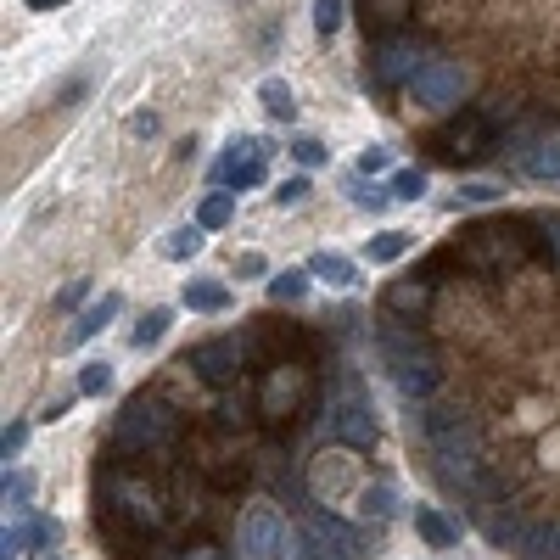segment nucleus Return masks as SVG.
I'll return each instance as SVG.
<instances>
[{"label": "nucleus", "mask_w": 560, "mask_h": 560, "mask_svg": "<svg viewBox=\"0 0 560 560\" xmlns=\"http://www.w3.org/2000/svg\"><path fill=\"white\" fill-rule=\"evenodd\" d=\"M381 359H387L398 392H409V398H426V392H437V381H443L437 359L420 348L409 331H381Z\"/></svg>", "instance_id": "1"}, {"label": "nucleus", "mask_w": 560, "mask_h": 560, "mask_svg": "<svg viewBox=\"0 0 560 560\" xmlns=\"http://www.w3.org/2000/svg\"><path fill=\"white\" fill-rule=\"evenodd\" d=\"M236 538H241V555L247 560H297V532L269 504H247Z\"/></svg>", "instance_id": "2"}, {"label": "nucleus", "mask_w": 560, "mask_h": 560, "mask_svg": "<svg viewBox=\"0 0 560 560\" xmlns=\"http://www.w3.org/2000/svg\"><path fill=\"white\" fill-rule=\"evenodd\" d=\"M426 432H432V448H437V460H443L448 476L476 471V432H471V420H465L460 409H437V415L426 420Z\"/></svg>", "instance_id": "3"}, {"label": "nucleus", "mask_w": 560, "mask_h": 560, "mask_svg": "<svg viewBox=\"0 0 560 560\" xmlns=\"http://www.w3.org/2000/svg\"><path fill=\"white\" fill-rule=\"evenodd\" d=\"M415 101L420 107H432V112H448V107H460L465 101V90H471V73L460 68V62H443V56H432L426 68L415 73Z\"/></svg>", "instance_id": "4"}, {"label": "nucleus", "mask_w": 560, "mask_h": 560, "mask_svg": "<svg viewBox=\"0 0 560 560\" xmlns=\"http://www.w3.org/2000/svg\"><path fill=\"white\" fill-rule=\"evenodd\" d=\"M174 437V415H168V404H157V398H135V404H124V415H118V443L124 448H157Z\"/></svg>", "instance_id": "5"}, {"label": "nucleus", "mask_w": 560, "mask_h": 560, "mask_svg": "<svg viewBox=\"0 0 560 560\" xmlns=\"http://www.w3.org/2000/svg\"><path fill=\"white\" fill-rule=\"evenodd\" d=\"M303 555L308 560H359V538L348 532V521L314 510V516L303 521Z\"/></svg>", "instance_id": "6"}, {"label": "nucleus", "mask_w": 560, "mask_h": 560, "mask_svg": "<svg viewBox=\"0 0 560 560\" xmlns=\"http://www.w3.org/2000/svg\"><path fill=\"white\" fill-rule=\"evenodd\" d=\"M325 432L336 437V443L342 448H376V420H370V409L359 404V398H348V392H342V398H331V409H325Z\"/></svg>", "instance_id": "7"}, {"label": "nucleus", "mask_w": 560, "mask_h": 560, "mask_svg": "<svg viewBox=\"0 0 560 560\" xmlns=\"http://www.w3.org/2000/svg\"><path fill=\"white\" fill-rule=\"evenodd\" d=\"M426 62H432V56L420 51L409 34H392V40H381L376 56H370V68H376L381 84H415V73L426 68Z\"/></svg>", "instance_id": "8"}, {"label": "nucleus", "mask_w": 560, "mask_h": 560, "mask_svg": "<svg viewBox=\"0 0 560 560\" xmlns=\"http://www.w3.org/2000/svg\"><path fill=\"white\" fill-rule=\"evenodd\" d=\"M213 180H219L224 191H247V185H258L264 180V146H258L252 135L230 140V152H224V163L213 168Z\"/></svg>", "instance_id": "9"}, {"label": "nucleus", "mask_w": 560, "mask_h": 560, "mask_svg": "<svg viewBox=\"0 0 560 560\" xmlns=\"http://www.w3.org/2000/svg\"><path fill=\"white\" fill-rule=\"evenodd\" d=\"M437 146H443L448 157H476L493 146V118L488 112H465L460 124H448L443 135H437Z\"/></svg>", "instance_id": "10"}, {"label": "nucleus", "mask_w": 560, "mask_h": 560, "mask_svg": "<svg viewBox=\"0 0 560 560\" xmlns=\"http://www.w3.org/2000/svg\"><path fill=\"white\" fill-rule=\"evenodd\" d=\"M521 174H527V180H544V185H560V135L532 140L527 152H521Z\"/></svg>", "instance_id": "11"}, {"label": "nucleus", "mask_w": 560, "mask_h": 560, "mask_svg": "<svg viewBox=\"0 0 560 560\" xmlns=\"http://www.w3.org/2000/svg\"><path fill=\"white\" fill-rule=\"evenodd\" d=\"M196 370L208 381H230L241 370V348L236 342H202V348H196Z\"/></svg>", "instance_id": "12"}, {"label": "nucleus", "mask_w": 560, "mask_h": 560, "mask_svg": "<svg viewBox=\"0 0 560 560\" xmlns=\"http://www.w3.org/2000/svg\"><path fill=\"white\" fill-rule=\"evenodd\" d=\"M62 538V527H56L51 516H34V521H23V527H6V560L17 555V549H28V544H56Z\"/></svg>", "instance_id": "13"}, {"label": "nucleus", "mask_w": 560, "mask_h": 560, "mask_svg": "<svg viewBox=\"0 0 560 560\" xmlns=\"http://www.w3.org/2000/svg\"><path fill=\"white\" fill-rule=\"evenodd\" d=\"M185 308L191 314H224L230 308V286L224 280H191L185 286Z\"/></svg>", "instance_id": "14"}, {"label": "nucleus", "mask_w": 560, "mask_h": 560, "mask_svg": "<svg viewBox=\"0 0 560 560\" xmlns=\"http://www.w3.org/2000/svg\"><path fill=\"white\" fill-rule=\"evenodd\" d=\"M112 314H118V297H101V303L96 308H84V314H79V320H73V331H68V348H79V342H90V336H96L101 331V325H107L112 320Z\"/></svg>", "instance_id": "15"}, {"label": "nucleus", "mask_w": 560, "mask_h": 560, "mask_svg": "<svg viewBox=\"0 0 560 560\" xmlns=\"http://www.w3.org/2000/svg\"><path fill=\"white\" fill-rule=\"evenodd\" d=\"M308 275H320L325 286H353V258H342V252H314L308 258Z\"/></svg>", "instance_id": "16"}, {"label": "nucleus", "mask_w": 560, "mask_h": 560, "mask_svg": "<svg viewBox=\"0 0 560 560\" xmlns=\"http://www.w3.org/2000/svg\"><path fill=\"white\" fill-rule=\"evenodd\" d=\"M415 527H420V538H426L432 549H448L454 538H460V527H454L448 516H437V510H415Z\"/></svg>", "instance_id": "17"}, {"label": "nucleus", "mask_w": 560, "mask_h": 560, "mask_svg": "<svg viewBox=\"0 0 560 560\" xmlns=\"http://www.w3.org/2000/svg\"><path fill=\"white\" fill-rule=\"evenodd\" d=\"M230 213H236V191H213L202 208H196V224L202 230H224L230 224Z\"/></svg>", "instance_id": "18"}, {"label": "nucleus", "mask_w": 560, "mask_h": 560, "mask_svg": "<svg viewBox=\"0 0 560 560\" xmlns=\"http://www.w3.org/2000/svg\"><path fill=\"white\" fill-rule=\"evenodd\" d=\"M202 247V224H185V230H168V241H163V258H174V264H185L191 252Z\"/></svg>", "instance_id": "19"}, {"label": "nucleus", "mask_w": 560, "mask_h": 560, "mask_svg": "<svg viewBox=\"0 0 560 560\" xmlns=\"http://www.w3.org/2000/svg\"><path fill=\"white\" fill-rule=\"evenodd\" d=\"M303 292H308V269H280V275L269 280V297H275V303H297Z\"/></svg>", "instance_id": "20"}, {"label": "nucleus", "mask_w": 560, "mask_h": 560, "mask_svg": "<svg viewBox=\"0 0 560 560\" xmlns=\"http://www.w3.org/2000/svg\"><path fill=\"white\" fill-rule=\"evenodd\" d=\"M409 247H415V236H404V230H387V236L370 241V264H392V258H404Z\"/></svg>", "instance_id": "21"}, {"label": "nucleus", "mask_w": 560, "mask_h": 560, "mask_svg": "<svg viewBox=\"0 0 560 560\" xmlns=\"http://www.w3.org/2000/svg\"><path fill=\"white\" fill-rule=\"evenodd\" d=\"M258 101H264V107L275 112L280 124H286V118H297V101H292V90H286V84H280V79H269L264 90H258Z\"/></svg>", "instance_id": "22"}, {"label": "nucleus", "mask_w": 560, "mask_h": 560, "mask_svg": "<svg viewBox=\"0 0 560 560\" xmlns=\"http://www.w3.org/2000/svg\"><path fill=\"white\" fill-rule=\"evenodd\" d=\"M163 331H168V308H152V314L129 331V342H135V348H152V342H163Z\"/></svg>", "instance_id": "23"}, {"label": "nucleus", "mask_w": 560, "mask_h": 560, "mask_svg": "<svg viewBox=\"0 0 560 560\" xmlns=\"http://www.w3.org/2000/svg\"><path fill=\"white\" fill-rule=\"evenodd\" d=\"M359 510H364V516H376V521H387L392 516V488H387V482H370L364 499H359Z\"/></svg>", "instance_id": "24"}, {"label": "nucleus", "mask_w": 560, "mask_h": 560, "mask_svg": "<svg viewBox=\"0 0 560 560\" xmlns=\"http://www.w3.org/2000/svg\"><path fill=\"white\" fill-rule=\"evenodd\" d=\"M112 387V364H84V370H79V392H90V398H101V392H107Z\"/></svg>", "instance_id": "25"}, {"label": "nucleus", "mask_w": 560, "mask_h": 560, "mask_svg": "<svg viewBox=\"0 0 560 560\" xmlns=\"http://www.w3.org/2000/svg\"><path fill=\"white\" fill-rule=\"evenodd\" d=\"M420 191H426V174H415V168H404V174H392V196H398V202H415Z\"/></svg>", "instance_id": "26"}, {"label": "nucleus", "mask_w": 560, "mask_h": 560, "mask_svg": "<svg viewBox=\"0 0 560 560\" xmlns=\"http://www.w3.org/2000/svg\"><path fill=\"white\" fill-rule=\"evenodd\" d=\"M314 28L336 34V28H342V0H314Z\"/></svg>", "instance_id": "27"}, {"label": "nucleus", "mask_w": 560, "mask_h": 560, "mask_svg": "<svg viewBox=\"0 0 560 560\" xmlns=\"http://www.w3.org/2000/svg\"><path fill=\"white\" fill-rule=\"evenodd\" d=\"M0 493H6V504H28V493H34V476H23V471H6V482H0Z\"/></svg>", "instance_id": "28"}, {"label": "nucleus", "mask_w": 560, "mask_h": 560, "mask_svg": "<svg viewBox=\"0 0 560 560\" xmlns=\"http://www.w3.org/2000/svg\"><path fill=\"white\" fill-rule=\"evenodd\" d=\"M348 196L359 202V208H387V191H376V185H364V180H353Z\"/></svg>", "instance_id": "29"}, {"label": "nucleus", "mask_w": 560, "mask_h": 560, "mask_svg": "<svg viewBox=\"0 0 560 560\" xmlns=\"http://www.w3.org/2000/svg\"><path fill=\"white\" fill-rule=\"evenodd\" d=\"M387 303L392 308H420V303H426V286H392Z\"/></svg>", "instance_id": "30"}, {"label": "nucleus", "mask_w": 560, "mask_h": 560, "mask_svg": "<svg viewBox=\"0 0 560 560\" xmlns=\"http://www.w3.org/2000/svg\"><path fill=\"white\" fill-rule=\"evenodd\" d=\"M292 152H297V163H303V168H320L325 157H331V152H325V146H320V140H297Z\"/></svg>", "instance_id": "31"}, {"label": "nucleus", "mask_w": 560, "mask_h": 560, "mask_svg": "<svg viewBox=\"0 0 560 560\" xmlns=\"http://www.w3.org/2000/svg\"><path fill=\"white\" fill-rule=\"evenodd\" d=\"M499 185H488V180H476V185H460V202H499Z\"/></svg>", "instance_id": "32"}, {"label": "nucleus", "mask_w": 560, "mask_h": 560, "mask_svg": "<svg viewBox=\"0 0 560 560\" xmlns=\"http://www.w3.org/2000/svg\"><path fill=\"white\" fill-rule=\"evenodd\" d=\"M23 443H28V426H23V420L0 432V454H6V460H12V454H17V448H23Z\"/></svg>", "instance_id": "33"}, {"label": "nucleus", "mask_w": 560, "mask_h": 560, "mask_svg": "<svg viewBox=\"0 0 560 560\" xmlns=\"http://www.w3.org/2000/svg\"><path fill=\"white\" fill-rule=\"evenodd\" d=\"M303 196H308V180H286V185L275 191V202H280V208H297Z\"/></svg>", "instance_id": "34"}, {"label": "nucleus", "mask_w": 560, "mask_h": 560, "mask_svg": "<svg viewBox=\"0 0 560 560\" xmlns=\"http://www.w3.org/2000/svg\"><path fill=\"white\" fill-rule=\"evenodd\" d=\"M387 163H392V157H387V146H370V152L359 157V168H364V174H376V168H387Z\"/></svg>", "instance_id": "35"}, {"label": "nucleus", "mask_w": 560, "mask_h": 560, "mask_svg": "<svg viewBox=\"0 0 560 560\" xmlns=\"http://www.w3.org/2000/svg\"><path fill=\"white\" fill-rule=\"evenodd\" d=\"M84 297H90V280H73V286H68L62 297H56V303H62V308H79Z\"/></svg>", "instance_id": "36"}, {"label": "nucleus", "mask_w": 560, "mask_h": 560, "mask_svg": "<svg viewBox=\"0 0 560 560\" xmlns=\"http://www.w3.org/2000/svg\"><path fill=\"white\" fill-rule=\"evenodd\" d=\"M264 269H269L264 258H258V252H247V258H241V264H236V275H247V280H252V275H264Z\"/></svg>", "instance_id": "37"}, {"label": "nucleus", "mask_w": 560, "mask_h": 560, "mask_svg": "<svg viewBox=\"0 0 560 560\" xmlns=\"http://www.w3.org/2000/svg\"><path fill=\"white\" fill-rule=\"evenodd\" d=\"M34 12H56V6H68V0H28Z\"/></svg>", "instance_id": "38"}, {"label": "nucleus", "mask_w": 560, "mask_h": 560, "mask_svg": "<svg viewBox=\"0 0 560 560\" xmlns=\"http://www.w3.org/2000/svg\"><path fill=\"white\" fill-rule=\"evenodd\" d=\"M185 560H219V549H191Z\"/></svg>", "instance_id": "39"}]
</instances>
